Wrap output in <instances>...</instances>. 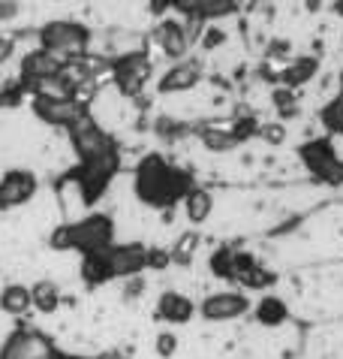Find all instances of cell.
I'll use <instances>...</instances> for the list:
<instances>
[{
	"instance_id": "1",
	"label": "cell",
	"mask_w": 343,
	"mask_h": 359,
	"mask_svg": "<svg viewBox=\"0 0 343 359\" xmlns=\"http://www.w3.org/2000/svg\"><path fill=\"white\" fill-rule=\"evenodd\" d=\"M133 187H136V196L142 199L145 205L166 208L193 191V178H190V172H184V169L169 166L160 154H148L145 161L136 166Z\"/></svg>"
},
{
	"instance_id": "2",
	"label": "cell",
	"mask_w": 343,
	"mask_h": 359,
	"mask_svg": "<svg viewBox=\"0 0 343 359\" xmlns=\"http://www.w3.org/2000/svg\"><path fill=\"white\" fill-rule=\"evenodd\" d=\"M39 46L43 52L60 57V61H78L88 52V27L76 25V22H48L39 31Z\"/></svg>"
},
{
	"instance_id": "3",
	"label": "cell",
	"mask_w": 343,
	"mask_h": 359,
	"mask_svg": "<svg viewBox=\"0 0 343 359\" xmlns=\"http://www.w3.org/2000/svg\"><path fill=\"white\" fill-rule=\"evenodd\" d=\"M69 233V248H78L82 254H99L112 248L115 224L108 215H88L76 224H66Z\"/></svg>"
},
{
	"instance_id": "4",
	"label": "cell",
	"mask_w": 343,
	"mask_h": 359,
	"mask_svg": "<svg viewBox=\"0 0 343 359\" xmlns=\"http://www.w3.org/2000/svg\"><path fill=\"white\" fill-rule=\"evenodd\" d=\"M69 139H73L76 154L82 157V163H94V161H99V157L118 151L112 136H108L90 115H82L73 127H69Z\"/></svg>"
},
{
	"instance_id": "5",
	"label": "cell",
	"mask_w": 343,
	"mask_h": 359,
	"mask_svg": "<svg viewBox=\"0 0 343 359\" xmlns=\"http://www.w3.org/2000/svg\"><path fill=\"white\" fill-rule=\"evenodd\" d=\"M247 308H250V299L244 293H211L199 305V311L208 323H226V320H238L241 314H247Z\"/></svg>"
},
{
	"instance_id": "6",
	"label": "cell",
	"mask_w": 343,
	"mask_h": 359,
	"mask_svg": "<svg viewBox=\"0 0 343 359\" xmlns=\"http://www.w3.org/2000/svg\"><path fill=\"white\" fill-rule=\"evenodd\" d=\"M301 157L310 166V172H316L326 182H343V163L337 161L335 148L326 139H316V142H307L301 148Z\"/></svg>"
},
{
	"instance_id": "7",
	"label": "cell",
	"mask_w": 343,
	"mask_h": 359,
	"mask_svg": "<svg viewBox=\"0 0 343 359\" xmlns=\"http://www.w3.org/2000/svg\"><path fill=\"white\" fill-rule=\"evenodd\" d=\"M106 263H108V275L112 278H130L139 275L148 266V248L145 245H112L106 251Z\"/></svg>"
},
{
	"instance_id": "8",
	"label": "cell",
	"mask_w": 343,
	"mask_h": 359,
	"mask_svg": "<svg viewBox=\"0 0 343 359\" xmlns=\"http://www.w3.org/2000/svg\"><path fill=\"white\" fill-rule=\"evenodd\" d=\"M112 73H115V82L124 94H139L142 85L148 82V76H150V64H148V57L142 52L120 55L115 61V67H112Z\"/></svg>"
},
{
	"instance_id": "9",
	"label": "cell",
	"mask_w": 343,
	"mask_h": 359,
	"mask_svg": "<svg viewBox=\"0 0 343 359\" xmlns=\"http://www.w3.org/2000/svg\"><path fill=\"white\" fill-rule=\"evenodd\" d=\"M36 194V175L30 169H9L0 178V208L24 205Z\"/></svg>"
},
{
	"instance_id": "10",
	"label": "cell",
	"mask_w": 343,
	"mask_h": 359,
	"mask_svg": "<svg viewBox=\"0 0 343 359\" xmlns=\"http://www.w3.org/2000/svg\"><path fill=\"white\" fill-rule=\"evenodd\" d=\"M34 112L36 118H43L46 124H57V127H73L78 118L85 115V106L69 100H46V97H34Z\"/></svg>"
},
{
	"instance_id": "11",
	"label": "cell",
	"mask_w": 343,
	"mask_h": 359,
	"mask_svg": "<svg viewBox=\"0 0 343 359\" xmlns=\"http://www.w3.org/2000/svg\"><path fill=\"white\" fill-rule=\"evenodd\" d=\"M52 356H55L52 344L36 332H18L0 351V359H52Z\"/></svg>"
},
{
	"instance_id": "12",
	"label": "cell",
	"mask_w": 343,
	"mask_h": 359,
	"mask_svg": "<svg viewBox=\"0 0 343 359\" xmlns=\"http://www.w3.org/2000/svg\"><path fill=\"white\" fill-rule=\"evenodd\" d=\"M60 69H64V61L39 48V52H30L22 61V79L30 88H36V85L48 82V79H57Z\"/></svg>"
},
{
	"instance_id": "13",
	"label": "cell",
	"mask_w": 343,
	"mask_h": 359,
	"mask_svg": "<svg viewBox=\"0 0 343 359\" xmlns=\"http://www.w3.org/2000/svg\"><path fill=\"white\" fill-rule=\"evenodd\" d=\"M202 79V67L196 61H181L169 69V73L160 79V94H181V91H190L193 85H199Z\"/></svg>"
},
{
	"instance_id": "14",
	"label": "cell",
	"mask_w": 343,
	"mask_h": 359,
	"mask_svg": "<svg viewBox=\"0 0 343 359\" xmlns=\"http://www.w3.org/2000/svg\"><path fill=\"white\" fill-rule=\"evenodd\" d=\"M154 39H157V46L163 48V55L178 57V61L187 55V48H190V31L178 22H160L157 31H154Z\"/></svg>"
},
{
	"instance_id": "15",
	"label": "cell",
	"mask_w": 343,
	"mask_h": 359,
	"mask_svg": "<svg viewBox=\"0 0 343 359\" xmlns=\"http://www.w3.org/2000/svg\"><path fill=\"white\" fill-rule=\"evenodd\" d=\"M193 311H196V305L190 302L184 293H175V290L163 293L157 302V314H160V320H166V323H190Z\"/></svg>"
},
{
	"instance_id": "16",
	"label": "cell",
	"mask_w": 343,
	"mask_h": 359,
	"mask_svg": "<svg viewBox=\"0 0 343 359\" xmlns=\"http://www.w3.org/2000/svg\"><path fill=\"white\" fill-rule=\"evenodd\" d=\"M184 212H187V221L193 224H205L211 212H214V196L202 187H193L187 196H184Z\"/></svg>"
},
{
	"instance_id": "17",
	"label": "cell",
	"mask_w": 343,
	"mask_h": 359,
	"mask_svg": "<svg viewBox=\"0 0 343 359\" xmlns=\"http://www.w3.org/2000/svg\"><path fill=\"white\" fill-rule=\"evenodd\" d=\"M34 299H30V287H22V284H9L4 293H0V308L4 314H13V317H22L30 311Z\"/></svg>"
},
{
	"instance_id": "18",
	"label": "cell",
	"mask_w": 343,
	"mask_h": 359,
	"mask_svg": "<svg viewBox=\"0 0 343 359\" xmlns=\"http://www.w3.org/2000/svg\"><path fill=\"white\" fill-rule=\"evenodd\" d=\"M286 317H289V308L284 299H277V296H265L256 305V320L262 326H280V323H286Z\"/></svg>"
},
{
	"instance_id": "19",
	"label": "cell",
	"mask_w": 343,
	"mask_h": 359,
	"mask_svg": "<svg viewBox=\"0 0 343 359\" xmlns=\"http://www.w3.org/2000/svg\"><path fill=\"white\" fill-rule=\"evenodd\" d=\"M30 299H34L36 311H43V314H55L60 308V290L52 281H36L30 287Z\"/></svg>"
},
{
	"instance_id": "20",
	"label": "cell",
	"mask_w": 343,
	"mask_h": 359,
	"mask_svg": "<svg viewBox=\"0 0 343 359\" xmlns=\"http://www.w3.org/2000/svg\"><path fill=\"white\" fill-rule=\"evenodd\" d=\"M82 275H85V281L88 284H103L108 281V263H106V251H99V254H85V260H82Z\"/></svg>"
},
{
	"instance_id": "21",
	"label": "cell",
	"mask_w": 343,
	"mask_h": 359,
	"mask_svg": "<svg viewBox=\"0 0 343 359\" xmlns=\"http://www.w3.org/2000/svg\"><path fill=\"white\" fill-rule=\"evenodd\" d=\"M316 57H301V61H295L292 64L286 73H284V82L289 85V88H295V85H304V82H310L314 79V73H316Z\"/></svg>"
},
{
	"instance_id": "22",
	"label": "cell",
	"mask_w": 343,
	"mask_h": 359,
	"mask_svg": "<svg viewBox=\"0 0 343 359\" xmlns=\"http://www.w3.org/2000/svg\"><path fill=\"white\" fill-rule=\"evenodd\" d=\"M202 145L208 148V151H232L238 142L235 136L229 130H220V127H208V130H202Z\"/></svg>"
},
{
	"instance_id": "23",
	"label": "cell",
	"mask_w": 343,
	"mask_h": 359,
	"mask_svg": "<svg viewBox=\"0 0 343 359\" xmlns=\"http://www.w3.org/2000/svg\"><path fill=\"white\" fill-rule=\"evenodd\" d=\"M322 124H326L331 133H343V94L335 97L326 109H322Z\"/></svg>"
},
{
	"instance_id": "24",
	"label": "cell",
	"mask_w": 343,
	"mask_h": 359,
	"mask_svg": "<svg viewBox=\"0 0 343 359\" xmlns=\"http://www.w3.org/2000/svg\"><path fill=\"white\" fill-rule=\"evenodd\" d=\"M211 269H214L217 278H235L232 275V251L229 248H220V251L211 257Z\"/></svg>"
},
{
	"instance_id": "25",
	"label": "cell",
	"mask_w": 343,
	"mask_h": 359,
	"mask_svg": "<svg viewBox=\"0 0 343 359\" xmlns=\"http://www.w3.org/2000/svg\"><path fill=\"white\" fill-rule=\"evenodd\" d=\"M154 351H157V356H163V359L175 356V351H178V338L172 335V332L157 335V344H154Z\"/></svg>"
},
{
	"instance_id": "26",
	"label": "cell",
	"mask_w": 343,
	"mask_h": 359,
	"mask_svg": "<svg viewBox=\"0 0 343 359\" xmlns=\"http://www.w3.org/2000/svg\"><path fill=\"white\" fill-rule=\"evenodd\" d=\"M259 130V127H256V118H241V121L235 124V127H232V136H235V142H244V139L247 136H253Z\"/></svg>"
},
{
	"instance_id": "27",
	"label": "cell",
	"mask_w": 343,
	"mask_h": 359,
	"mask_svg": "<svg viewBox=\"0 0 343 359\" xmlns=\"http://www.w3.org/2000/svg\"><path fill=\"white\" fill-rule=\"evenodd\" d=\"M193 251H196V236H184V238L178 242V248H175V260H178V263H190Z\"/></svg>"
},
{
	"instance_id": "28",
	"label": "cell",
	"mask_w": 343,
	"mask_h": 359,
	"mask_svg": "<svg viewBox=\"0 0 343 359\" xmlns=\"http://www.w3.org/2000/svg\"><path fill=\"white\" fill-rule=\"evenodd\" d=\"M262 136H265L268 145H280L286 139V127L284 124H268L265 130H262Z\"/></svg>"
},
{
	"instance_id": "29",
	"label": "cell",
	"mask_w": 343,
	"mask_h": 359,
	"mask_svg": "<svg viewBox=\"0 0 343 359\" xmlns=\"http://www.w3.org/2000/svg\"><path fill=\"white\" fill-rule=\"evenodd\" d=\"M223 39H226V34H223V31H217V27H208L205 36H202V46H205L208 52H211V48H217L220 43H223Z\"/></svg>"
},
{
	"instance_id": "30",
	"label": "cell",
	"mask_w": 343,
	"mask_h": 359,
	"mask_svg": "<svg viewBox=\"0 0 343 359\" xmlns=\"http://www.w3.org/2000/svg\"><path fill=\"white\" fill-rule=\"evenodd\" d=\"M18 15V4H9V0H0V22H13Z\"/></svg>"
},
{
	"instance_id": "31",
	"label": "cell",
	"mask_w": 343,
	"mask_h": 359,
	"mask_svg": "<svg viewBox=\"0 0 343 359\" xmlns=\"http://www.w3.org/2000/svg\"><path fill=\"white\" fill-rule=\"evenodd\" d=\"M139 290H142V281H133V284H127V296H139Z\"/></svg>"
},
{
	"instance_id": "32",
	"label": "cell",
	"mask_w": 343,
	"mask_h": 359,
	"mask_svg": "<svg viewBox=\"0 0 343 359\" xmlns=\"http://www.w3.org/2000/svg\"><path fill=\"white\" fill-rule=\"evenodd\" d=\"M99 359H120V356H118V353H103Z\"/></svg>"
},
{
	"instance_id": "33",
	"label": "cell",
	"mask_w": 343,
	"mask_h": 359,
	"mask_svg": "<svg viewBox=\"0 0 343 359\" xmlns=\"http://www.w3.org/2000/svg\"><path fill=\"white\" fill-rule=\"evenodd\" d=\"M52 359H76V356H66V353H55Z\"/></svg>"
},
{
	"instance_id": "34",
	"label": "cell",
	"mask_w": 343,
	"mask_h": 359,
	"mask_svg": "<svg viewBox=\"0 0 343 359\" xmlns=\"http://www.w3.org/2000/svg\"><path fill=\"white\" fill-rule=\"evenodd\" d=\"M340 85H343V73H340Z\"/></svg>"
}]
</instances>
